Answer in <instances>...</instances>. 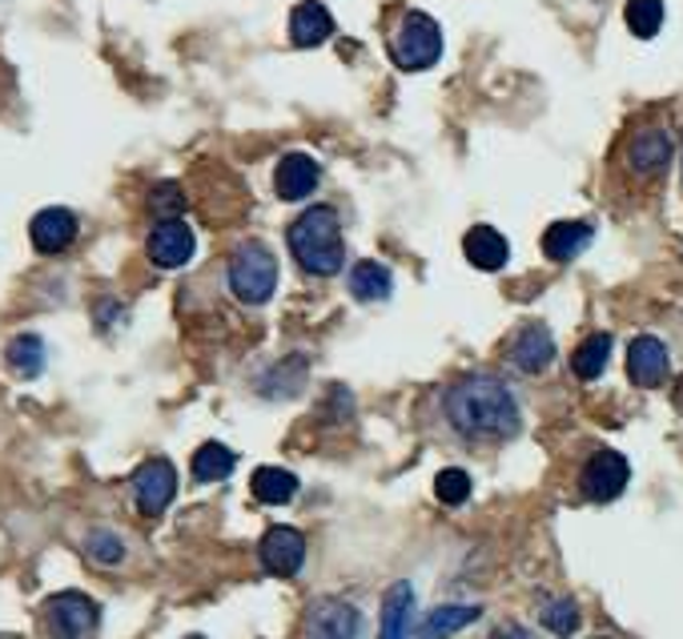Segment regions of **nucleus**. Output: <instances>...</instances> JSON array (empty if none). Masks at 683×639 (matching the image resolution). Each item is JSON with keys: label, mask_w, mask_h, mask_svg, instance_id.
I'll return each instance as SVG.
<instances>
[{"label": "nucleus", "mask_w": 683, "mask_h": 639, "mask_svg": "<svg viewBox=\"0 0 683 639\" xmlns=\"http://www.w3.org/2000/svg\"><path fill=\"white\" fill-rule=\"evenodd\" d=\"M410 616H414V587L390 584L382 596V628H378V639H410Z\"/></svg>", "instance_id": "6ab92c4d"}, {"label": "nucleus", "mask_w": 683, "mask_h": 639, "mask_svg": "<svg viewBox=\"0 0 683 639\" xmlns=\"http://www.w3.org/2000/svg\"><path fill=\"white\" fill-rule=\"evenodd\" d=\"M628 479H631V467L628 459L619 451H596L591 459L584 463V474H579V491L584 499L591 503H611L628 491Z\"/></svg>", "instance_id": "6e6552de"}, {"label": "nucleus", "mask_w": 683, "mask_h": 639, "mask_svg": "<svg viewBox=\"0 0 683 639\" xmlns=\"http://www.w3.org/2000/svg\"><path fill=\"white\" fill-rule=\"evenodd\" d=\"M330 33H334V17L318 0H302L298 9L290 12V41L298 44V49H318L322 41H330Z\"/></svg>", "instance_id": "f3484780"}, {"label": "nucleus", "mask_w": 683, "mask_h": 639, "mask_svg": "<svg viewBox=\"0 0 683 639\" xmlns=\"http://www.w3.org/2000/svg\"><path fill=\"white\" fill-rule=\"evenodd\" d=\"M623 157H628L631 174L643 177V181L668 174V166H672V157H675L672 133L663 129V125H640V129L628 137V149H623Z\"/></svg>", "instance_id": "423d86ee"}, {"label": "nucleus", "mask_w": 683, "mask_h": 639, "mask_svg": "<svg viewBox=\"0 0 683 639\" xmlns=\"http://www.w3.org/2000/svg\"><path fill=\"white\" fill-rule=\"evenodd\" d=\"M672 402H675V410L683 415V375H680V383H675V390H672Z\"/></svg>", "instance_id": "7c9ffc66"}, {"label": "nucleus", "mask_w": 683, "mask_h": 639, "mask_svg": "<svg viewBox=\"0 0 683 639\" xmlns=\"http://www.w3.org/2000/svg\"><path fill=\"white\" fill-rule=\"evenodd\" d=\"M446 419L471 442H507L523 430L511 386L495 375H466L446 390Z\"/></svg>", "instance_id": "f257e3e1"}, {"label": "nucleus", "mask_w": 683, "mask_h": 639, "mask_svg": "<svg viewBox=\"0 0 683 639\" xmlns=\"http://www.w3.org/2000/svg\"><path fill=\"white\" fill-rule=\"evenodd\" d=\"M258 559L277 579H294L306 563V535L298 527H270L258 543Z\"/></svg>", "instance_id": "9d476101"}, {"label": "nucleus", "mask_w": 683, "mask_h": 639, "mask_svg": "<svg viewBox=\"0 0 683 639\" xmlns=\"http://www.w3.org/2000/svg\"><path fill=\"white\" fill-rule=\"evenodd\" d=\"M543 628L551 631L559 639H571L579 631V604L575 599H551V604L543 607Z\"/></svg>", "instance_id": "cd10ccee"}, {"label": "nucleus", "mask_w": 683, "mask_h": 639, "mask_svg": "<svg viewBox=\"0 0 683 639\" xmlns=\"http://www.w3.org/2000/svg\"><path fill=\"white\" fill-rule=\"evenodd\" d=\"M85 555L97 567H117V563H125V543L113 535V531L97 527V531H88V540H85Z\"/></svg>", "instance_id": "c85d7f7f"}, {"label": "nucleus", "mask_w": 683, "mask_h": 639, "mask_svg": "<svg viewBox=\"0 0 683 639\" xmlns=\"http://www.w3.org/2000/svg\"><path fill=\"white\" fill-rule=\"evenodd\" d=\"M250 491L265 507H286L298 495V474L286 471V467H258L254 479H250Z\"/></svg>", "instance_id": "aec40b11"}, {"label": "nucleus", "mask_w": 683, "mask_h": 639, "mask_svg": "<svg viewBox=\"0 0 683 639\" xmlns=\"http://www.w3.org/2000/svg\"><path fill=\"white\" fill-rule=\"evenodd\" d=\"M189 467H193V479H198V483H221V479H230L233 474L238 454H233L225 442H201L198 451H193V459H189Z\"/></svg>", "instance_id": "5701e85b"}, {"label": "nucleus", "mask_w": 683, "mask_h": 639, "mask_svg": "<svg viewBox=\"0 0 683 639\" xmlns=\"http://www.w3.org/2000/svg\"><path fill=\"white\" fill-rule=\"evenodd\" d=\"M290 254L298 258V265L314 277L342 274L346 262V242H342V221L334 206H309L306 213L290 221L286 230Z\"/></svg>", "instance_id": "f03ea898"}, {"label": "nucleus", "mask_w": 683, "mask_h": 639, "mask_svg": "<svg viewBox=\"0 0 683 639\" xmlns=\"http://www.w3.org/2000/svg\"><path fill=\"white\" fill-rule=\"evenodd\" d=\"M623 21H628V29L640 41H651L663 29V0H628Z\"/></svg>", "instance_id": "a878e982"}, {"label": "nucleus", "mask_w": 683, "mask_h": 639, "mask_svg": "<svg viewBox=\"0 0 683 639\" xmlns=\"http://www.w3.org/2000/svg\"><path fill=\"white\" fill-rule=\"evenodd\" d=\"M322 181V166L309 154H286L274 169V193L282 201H306Z\"/></svg>", "instance_id": "4468645a"}, {"label": "nucleus", "mask_w": 683, "mask_h": 639, "mask_svg": "<svg viewBox=\"0 0 683 639\" xmlns=\"http://www.w3.org/2000/svg\"><path fill=\"white\" fill-rule=\"evenodd\" d=\"M607 358H611V334H591V338L579 342V350L571 354V370L579 383H596L607 370Z\"/></svg>", "instance_id": "b1692460"}, {"label": "nucleus", "mask_w": 683, "mask_h": 639, "mask_svg": "<svg viewBox=\"0 0 683 639\" xmlns=\"http://www.w3.org/2000/svg\"><path fill=\"white\" fill-rule=\"evenodd\" d=\"M668 375H672L668 346H663L655 334H640V338H631V346H628L631 386H640V390H655V386L668 383Z\"/></svg>", "instance_id": "ddd939ff"}, {"label": "nucleus", "mask_w": 683, "mask_h": 639, "mask_svg": "<svg viewBox=\"0 0 683 639\" xmlns=\"http://www.w3.org/2000/svg\"><path fill=\"white\" fill-rule=\"evenodd\" d=\"M442 56V29L430 12L410 9L402 12V21L390 33V61L402 73H422V69L439 65Z\"/></svg>", "instance_id": "20e7f679"}, {"label": "nucleus", "mask_w": 683, "mask_h": 639, "mask_svg": "<svg viewBox=\"0 0 683 639\" xmlns=\"http://www.w3.org/2000/svg\"><path fill=\"white\" fill-rule=\"evenodd\" d=\"M507 358L518 366V370H523V375H543V370L555 363V338H551V331H547L543 322H530V326H523V331L515 334V342H511Z\"/></svg>", "instance_id": "2eb2a0df"}, {"label": "nucleus", "mask_w": 683, "mask_h": 639, "mask_svg": "<svg viewBox=\"0 0 683 639\" xmlns=\"http://www.w3.org/2000/svg\"><path fill=\"white\" fill-rule=\"evenodd\" d=\"M193 250H198V238H193V230L181 218L157 221L154 230H149V242H145L149 262L161 265V270H181L193 258Z\"/></svg>", "instance_id": "f8f14e48"}, {"label": "nucleus", "mask_w": 683, "mask_h": 639, "mask_svg": "<svg viewBox=\"0 0 683 639\" xmlns=\"http://www.w3.org/2000/svg\"><path fill=\"white\" fill-rule=\"evenodd\" d=\"M479 616H483V607L474 604H442L419 624V639H451L463 628H471Z\"/></svg>", "instance_id": "412c9836"}, {"label": "nucleus", "mask_w": 683, "mask_h": 639, "mask_svg": "<svg viewBox=\"0 0 683 639\" xmlns=\"http://www.w3.org/2000/svg\"><path fill=\"white\" fill-rule=\"evenodd\" d=\"M306 636L309 639H362V616L346 599L322 596L306 611Z\"/></svg>", "instance_id": "1a4fd4ad"}, {"label": "nucleus", "mask_w": 683, "mask_h": 639, "mask_svg": "<svg viewBox=\"0 0 683 639\" xmlns=\"http://www.w3.org/2000/svg\"><path fill=\"white\" fill-rule=\"evenodd\" d=\"M77 230H81L77 213L65 210V206H49V210H41L29 221V242H33L36 254L53 258V254H65L69 245L77 242Z\"/></svg>", "instance_id": "9b49d317"}, {"label": "nucleus", "mask_w": 683, "mask_h": 639, "mask_svg": "<svg viewBox=\"0 0 683 639\" xmlns=\"http://www.w3.org/2000/svg\"><path fill=\"white\" fill-rule=\"evenodd\" d=\"M149 213L157 221H177L186 213V189L177 181H161V186L149 189Z\"/></svg>", "instance_id": "bb28decb"}, {"label": "nucleus", "mask_w": 683, "mask_h": 639, "mask_svg": "<svg viewBox=\"0 0 683 639\" xmlns=\"http://www.w3.org/2000/svg\"><path fill=\"white\" fill-rule=\"evenodd\" d=\"M4 363L17 378H36L44 370V342L41 334H17L4 350Z\"/></svg>", "instance_id": "393cba45"}, {"label": "nucleus", "mask_w": 683, "mask_h": 639, "mask_svg": "<svg viewBox=\"0 0 683 639\" xmlns=\"http://www.w3.org/2000/svg\"><path fill=\"white\" fill-rule=\"evenodd\" d=\"M277 274H282V265H277V254L265 242L250 238V242L233 245L225 277H230L233 298L242 302V306H265V302L274 298Z\"/></svg>", "instance_id": "7ed1b4c3"}, {"label": "nucleus", "mask_w": 683, "mask_h": 639, "mask_svg": "<svg viewBox=\"0 0 683 639\" xmlns=\"http://www.w3.org/2000/svg\"><path fill=\"white\" fill-rule=\"evenodd\" d=\"M41 624L49 639H93L101 624V607L81 591H56L44 599Z\"/></svg>", "instance_id": "39448f33"}, {"label": "nucleus", "mask_w": 683, "mask_h": 639, "mask_svg": "<svg viewBox=\"0 0 683 639\" xmlns=\"http://www.w3.org/2000/svg\"><path fill=\"white\" fill-rule=\"evenodd\" d=\"M591 238H596V230L587 221H555L543 233V254L551 262H571V258H579L591 245Z\"/></svg>", "instance_id": "a211bd4d"}, {"label": "nucleus", "mask_w": 683, "mask_h": 639, "mask_svg": "<svg viewBox=\"0 0 683 639\" xmlns=\"http://www.w3.org/2000/svg\"><path fill=\"white\" fill-rule=\"evenodd\" d=\"M434 495H439V503H446V507H463L466 499H471V474H466L463 467H446V471H439V479H434Z\"/></svg>", "instance_id": "c756f323"}, {"label": "nucleus", "mask_w": 683, "mask_h": 639, "mask_svg": "<svg viewBox=\"0 0 683 639\" xmlns=\"http://www.w3.org/2000/svg\"><path fill=\"white\" fill-rule=\"evenodd\" d=\"M177 495V471L169 459H145L137 471H133V499H137V511L145 518L166 515V507Z\"/></svg>", "instance_id": "0eeeda50"}, {"label": "nucleus", "mask_w": 683, "mask_h": 639, "mask_svg": "<svg viewBox=\"0 0 683 639\" xmlns=\"http://www.w3.org/2000/svg\"><path fill=\"white\" fill-rule=\"evenodd\" d=\"M346 286H350V294L358 302H386V298H390V290H395V274H390L382 262L366 258V262H358L350 270Z\"/></svg>", "instance_id": "4be33fe9"}, {"label": "nucleus", "mask_w": 683, "mask_h": 639, "mask_svg": "<svg viewBox=\"0 0 683 639\" xmlns=\"http://www.w3.org/2000/svg\"><path fill=\"white\" fill-rule=\"evenodd\" d=\"M463 254L474 270L495 274V270H503V265L511 262V242L495 230V226H474V230H466V238H463Z\"/></svg>", "instance_id": "dca6fc26"}, {"label": "nucleus", "mask_w": 683, "mask_h": 639, "mask_svg": "<svg viewBox=\"0 0 683 639\" xmlns=\"http://www.w3.org/2000/svg\"><path fill=\"white\" fill-rule=\"evenodd\" d=\"M186 639H206V636H186Z\"/></svg>", "instance_id": "2f4dec72"}]
</instances>
